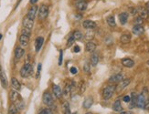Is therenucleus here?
Returning <instances> with one entry per match:
<instances>
[{
  "mask_svg": "<svg viewBox=\"0 0 149 114\" xmlns=\"http://www.w3.org/2000/svg\"><path fill=\"white\" fill-rule=\"evenodd\" d=\"M116 90V87L115 85H109V86H106L105 88L103 89V99L107 101V99H110L111 98L113 97L114 95V91Z\"/></svg>",
  "mask_w": 149,
  "mask_h": 114,
  "instance_id": "nucleus-1",
  "label": "nucleus"
},
{
  "mask_svg": "<svg viewBox=\"0 0 149 114\" xmlns=\"http://www.w3.org/2000/svg\"><path fill=\"white\" fill-rule=\"evenodd\" d=\"M33 73V67L31 66V64L26 63L24 66L22 67V68L20 69V76L22 78H29V76H31Z\"/></svg>",
  "mask_w": 149,
  "mask_h": 114,
  "instance_id": "nucleus-2",
  "label": "nucleus"
},
{
  "mask_svg": "<svg viewBox=\"0 0 149 114\" xmlns=\"http://www.w3.org/2000/svg\"><path fill=\"white\" fill-rule=\"evenodd\" d=\"M48 15V7L46 5H41L39 9V18L40 19H45Z\"/></svg>",
  "mask_w": 149,
  "mask_h": 114,
  "instance_id": "nucleus-3",
  "label": "nucleus"
},
{
  "mask_svg": "<svg viewBox=\"0 0 149 114\" xmlns=\"http://www.w3.org/2000/svg\"><path fill=\"white\" fill-rule=\"evenodd\" d=\"M42 101H43L44 104L48 106V107H51V106L53 105V98L49 92H45L44 93L43 97H42Z\"/></svg>",
  "mask_w": 149,
  "mask_h": 114,
  "instance_id": "nucleus-4",
  "label": "nucleus"
},
{
  "mask_svg": "<svg viewBox=\"0 0 149 114\" xmlns=\"http://www.w3.org/2000/svg\"><path fill=\"white\" fill-rule=\"evenodd\" d=\"M145 96H146V95L141 93V94L138 95V97H137V103H136V106L138 108H140V109H145V102H146Z\"/></svg>",
  "mask_w": 149,
  "mask_h": 114,
  "instance_id": "nucleus-5",
  "label": "nucleus"
},
{
  "mask_svg": "<svg viewBox=\"0 0 149 114\" xmlns=\"http://www.w3.org/2000/svg\"><path fill=\"white\" fill-rule=\"evenodd\" d=\"M33 26H34V20L29 18L28 16H26V17L23 18V26L26 27V28L32 29Z\"/></svg>",
  "mask_w": 149,
  "mask_h": 114,
  "instance_id": "nucleus-6",
  "label": "nucleus"
},
{
  "mask_svg": "<svg viewBox=\"0 0 149 114\" xmlns=\"http://www.w3.org/2000/svg\"><path fill=\"white\" fill-rule=\"evenodd\" d=\"M123 74L117 73V74L113 75L112 77L109 79V81H110V82H112V83H120V82L123 80Z\"/></svg>",
  "mask_w": 149,
  "mask_h": 114,
  "instance_id": "nucleus-7",
  "label": "nucleus"
},
{
  "mask_svg": "<svg viewBox=\"0 0 149 114\" xmlns=\"http://www.w3.org/2000/svg\"><path fill=\"white\" fill-rule=\"evenodd\" d=\"M82 26H83L85 29H93L96 27V23L92 20H85L82 22Z\"/></svg>",
  "mask_w": 149,
  "mask_h": 114,
  "instance_id": "nucleus-8",
  "label": "nucleus"
},
{
  "mask_svg": "<svg viewBox=\"0 0 149 114\" xmlns=\"http://www.w3.org/2000/svg\"><path fill=\"white\" fill-rule=\"evenodd\" d=\"M138 10V14H139V17L142 18L143 19H147L149 17V14H148V11H147V9L144 7H139L137 8Z\"/></svg>",
  "mask_w": 149,
  "mask_h": 114,
  "instance_id": "nucleus-9",
  "label": "nucleus"
},
{
  "mask_svg": "<svg viewBox=\"0 0 149 114\" xmlns=\"http://www.w3.org/2000/svg\"><path fill=\"white\" fill-rule=\"evenodd\" d=\"M37 12H38V7L34 5V6H32V7H31L29 9V11H28V14H27V16H28L29 18H31V19L34 20L36 15H37Z\"/></svg>",
  "mask_w": 149,
  "mask_h": 114,
  "instance_id": "nucleus-10",
  "label": "nucleus"
},
{
  "mask_svg": "<svg viewBox=\"0 0 149 114\" xmlns=\"http://www.w3.org/2000/svg\"><path fill=\"white\" fill-rule=\"evenodd\" d=\"M132 31H133V33H134V35L140 36L145 32V28H144V26H141V25H135V26L133 27Z\"/></svg>",
  "mask_w": 149,
  "mask_h": 114,
  "instance_id": "nucleus-11",
  "label": "nucleus"
},
{
  "mask_svg": "<svg viewBox=\"0 0 149 114\" xmlns=\"http://www.w3.org/2000/svg\"><path fill=\"white\" fill-rule=\"evenodd\" d=\"M29 37L30 36L24 35V34H21L19 37V43L22 47H27L29 43Z\"/></svg>",
  "mask_w": 149,
  "mask_h": 114,
  "instance_id": "nucleus-12",
  "label": "nucleus"
},
{
  "mask_svg": "<svg viewBox=\"0 0 149 114\" xmlns=\"http://www.w3.org/2000/svg\"><path fill=\"white\" fill-rule=\"evenodd\" d=\"M52 91H53V94L55 95V97L58 98V99H60V98L62 97V91H61V89L59 88V86L53 85L52 86Z\"/></svg>",
  "mask_w": 149,
  "mask_h": 114,
  "instance_id": "nucleus-13",
  "label": "nucleus"
},
{
  "mask_svg": "<svg viewBox=\"0 0 149 114\" xmlns=\"http://www.w3.org/2000/svg\"><path fill=\"white\" fill-rule=\"evenodd\" d=\"M122 64H123V66H125V68H133L134 66V61L131 59L125 58V59H122Z\"/></svg>",
  "mask_w": 149,
  "mask_h": 114,
  "instance_id": "nucleus-14",
  "label": "nucleus"
},
{
  "mask_svg": "<svg viewBox=\"0 0 149 114\" xmlns=\"http://www.w3.org/2000/svg\"><path fill=\"white\" fill-rule=\"evenodd\" d=\"M9 98H10V101L13 103H16L18 99H20L19 94L16 90H11L10 93H9Z\"/></svg>",
  "mask_w": 149,
  "mask_h": 114,
  "instance_id": "nucleus-15",
  "label": "nucleus"
},
{
  "mask_svg": "<svg viewBox=\"0 0 149 114\" xmlns=\"http://www.w3.org/2000/svg\"><path fill=\"white\" fill-rule=\"evenodd\" d=\"M0 80H1V84H2L3 88H7V77H6V74L5 72L2 70L1 67H0Z\"/></svg>",
  "mask_w": 149,
  "mask_h": 114,
  "instance_id": "nucleus-16",
  "label": "nucleus"
},
{
  "mask_svg": "<svg viewBox=\"0 0 149 114\" xmlns=\"http://www.w3.org/2000/svg\"><path fill=\"white\" fill-rule=\"evenodd\" d=\"M76 7L79 11L83 12V11H85L86 9H87L88 3L86 2V1H80V2H78L76 4Z\"/></svg>",
  "mask_w": 149,
  "mask_h": 114,
  "instance_id": "nucleus-17",
  "label": "nucleus"
},
{
  "mask_svg": "<svg viewBox=\"0 0 149 114\" xmlns=\"http://www.w3.org/2000/svg\"><path fill=\"white\" fill-rule=\"evenodd\" d=\"M43 43H44V38L42 37H39L37 39H36V42H35L36 52H39V51L40 50V48H41Z\"/></svg>",
  "mask_w": 149,
  "mask_h": 114,
  "instance_id": "nucleus-18",
  "label": "nucleus"
},
{
  "mask_svg": "<svg viewBox=\"0 0 149 114\" xmlns=\"http://www.w3.org/2000/svg\"><path fill=\"white\" fill-rule=\"evenodd\" d=\"M92 103H93V99H92V97H88V98H86L83 101L82 107H83L84 109H90V108L92 107Z\"/></svg>",
  "mask_w": 149,
  "mask_h": 114,
  "instance_id": "nucleus-19",
  "label": "nucleus"
},
{
  "mask_svg": "<svg viewBox=\"0 0 149 114\" xmlns=\"http://www.w3.org/2000/svg\"><path fill=\"white\" fill-rule=\"evenodd\" d=\"M85 49L87 52H93L96 49V44L92 41H88V43L86 44Z\"/></svg>",
  "mask_w": 149,
  "mask_h": 114,
  "instance_id": "nucleus-20",
  "label": "nucleus"
},
{
  "mask_svg": "<svg viewBox=\"0 0 149 114\" xmlns=\"http://www.w3.org/2000/svg\"><path fill=\"white\" fill-rule=\"evenodd\" d=\"M128 17H129V15H128V13H126V12L121 13L120 15H119V19H120L121 24L122 25L126 24V23H127V20H128Z\"/></svg>",
  "mask_w": 149,
  "mask_h": 114,
  "instance_id": "nucleus-21",
  "label": "nucleus"
},
{
  "mask_svg": "<svg viewBox=\"0 0 149 114\" xmlns=\"http://www.w3.org/2000/svg\"><path fill=\"white\" fill-rule=\"evenodd\" d=\"M24 53H25V51H24V49L22 48H17L15 49V58L17 59H20L22 57H23V55H24Z\"/></svg>",
  "mask_w": 149,
  "mask_h": 114,
  "instance_id": "nucleus-22",
  "label": "nucleus"
},
{
  "mask_svg": "<svg viewBox=\"0 0 149 114\" xmlns=\"http://www.w3.org/2000/svg\"><path fill=\"white\" fill-rule=\"evenodd\" d=\"M11 84H12V87H13L14 90H20V89H21V85H20L19 81L16 79V78H12L11 79Z\"/></svg>",
  "mask_w": 149,
  "mask_h": 114,
  "instance_id": "nucleus-23",
  "label": "nucleus"
},
{
  "mask_svg": "<svg viewBox=\"0 0 149 114\" xmlns=\"http://www.w3.org/2000/svg\"><path fill=\"white\" fill-rule=\"evenodd\" d=\"M113 110L116 112L123 111V107H122V104H121L120 101H116L114 103V105H113Z\"/></svg>",
  "mask_w": 149,
  "mask_h": 114,
  "instance_id": "nucleus-24",
  "label": "nucleus"
},
{
  "mask_svg": "<svg viewBox=\"0 0 149 114\" xmlns=\"http://www.w3.org/2000/svg\"><path fill=\"white\" fill-rule=\"evenodd\" d=\"M120 41L123 44H128L131 41V36L129 34H123L120 37Z\"/></svg>",
  "mask_w": 149,
  "mask_h": 114,
  "instance_id": "nucleus-25",
  "label": "nucleus"
},
{
  "mask_svg": "<svg viewBox=\"0 0 149 114\" xmlns=\"http://www.w3.org/2000/svg\"><path fill=\"white\" fill-rule=\"evenodd\" d=\"M132 96H131V105H130V109H132V108H134L136 106V103H137V97H138V95L136 94V93H134V92H133L132 93Z\"/></svg>",
  "mask_w": 149,
  "mask_h": 114,
  "instance_id": "nucleus-26",
  "label": "nucleus"
},
{
  "mask_svg": "<svg viewBox=\"0 0 149 114\" xmlns=\"http://www.w3.org/2000/svg\"><path fill=\"white\" fill-rule=\"evenodd\" d=\"M99 62V55L97 53H92V55L91 56V64L94 67L96 66Z\"/></svg>",
  "mask_w": 149,
  "mask_h": 114,
  "instance_id": "nucleus-27",
  "label": "nucleus"
},
{
  "mask_svg": "<svg viewBox=\"0 0 149 114\" xmlns=\"http://www.w3.org/2000/svg\"><path fill=\"white\" fill-rule=\"evenodd\" d=\"M106 22L110 26H116V22H115V18L114 16H109L106 18Z\"/></svg>",
  "mask_w": 149,
  "mask_h": 114,
  "instance_id": "nucleus-28",
  "label": "nucleus"
},
{
  "mask_svg": "<svg viewBox=\"0 0 149 114\" xmlns=\"http://www.w3.org/2000/svg\"><path fill=\"white\" fill-rule=\"evenodd\" d=\"M130 82H131V80H130L129 79H123V80L120 82V84H119V90H123L125 87H127V86L129 85Z\"/></svg>",
  "mask_w": 149,
  "mask_h": 114,
  "instance_id": "nucleus-29",
  "label": "nucleus"
},
{
  "mask_svg": "<svg viewBox=\"0 0 149 114\" xmlns=\"http://www.w3.org/2000/svg\"><path fill=\"white\" fill-rule=\"evenodd\" d=\"M62 110H63L64 114H70V104H69L68 101H65V102L62 104Z\"/></svg>",
  "mask_w": 149,
  "mask_h": 114,
  "instance_id": "nucleus-30",
  "label": "nucleus"
},
{
  "mask_svg": "<svg viewBox=\"0 0 149 114\" xmlns=\"http://www.w3.org/2000/svg\"><path fill=\"white\" fill-rule=\"evenodd\" d=\"M70 92H71V86H70V84H67V85L65 86L64 90H63L64 96L68 98V97L70 95Z\"/></svg>",
  "mask_w": 149,
  "mask_h": 114,
  "instance_id": "nucleus-31",
  "label": "nucleus"
},
{
  "mask_svg": "<svg viewBox=\"0 0 149 114\" xmlns=\"http://www.w3.org/2000/svg\"><path fill=\"white\" fill-rule=\"evenodd\" d=\"M72 36H73V37H74L75 40H81V38L83 37V35H82V33H81V31H79V30L74 31V32L72 33Z\"/></svg>",
  "mask_w": 149,
  "mask_h": 114,
  "instance_id": "nucleus-32",
  "label": "nucleus"
},
{
  "mask_svg": "<svg viewBox=\"0 0 149 114\" xmlns=\"http://www.w3.org/2000/svg\"><path fill=\"white\" fill-rule=\"evenodd\" d=\"M93 37H94V32L92 31V29H89L87 31V33L85 34V38L87 40H89V41H91L93 38Z\"/></svg>",
  "mask_w": 149,
  "mask_h": 114,
  "instance_id": "nucleus-33",
  "label": "nucleus"
},
{
  "mask_svg": "<svg viewBox=\"0 0 149 114\" xmlns=\"http://www.w3.org/2000/svg\"><path fill=\"white\" fill-rule=\"evenodd\" d=\"M18 109L15 104H12V105L9 107L8 114H16V113H18Z\"/></svg>",
  "mask_w": 149,
  "mask_h": 114,
  "instance_id": "nucleus-34",
  "label": "nucleus"
},
{
  "mask_svg": "<svg viewBox=\"0 0 149 114\" xmlns=\"http://www.w3.org/2000/svg\"><path fill=\"white\" fill-rule=\"evenodd\" d=\"M39 114H53V111L51 109H42Z\"/></svg>",
  "mask_w": 149,
  "mask_h": 114,
  "instance_id": "nucleus-35",
  "label": "nucleus"
},
{
  "mask_svg": "<svg viewBox=\"0 0 149 114\" xmlns=\"http://www.w3.org/2000/svg\"><path fill=\"white\" fill-rule=\"evenodd\" d=\"M83 71L85 73H89L90 72V64L88 63V62H85L83 65Z\"/></svg>",
  "mask_w": 149,
  "mask_h": 114,
  "instance_id": "nucleus-36",
  "label": "nucleus"
},
{
  "mask_svg": "<svg viewBox=\"0 0 149 114\" xmlns=\"http://www.w3.org/2000/svg\"><path fill=\"white\" fill-rule=\"evenodd\" d=\"M143 22H144V19H143L142 18H140V17H137V18L134 19V23H135V25H141V26H142Z\"/></svg>",
  "mask_w": 149,
  "mask_h": 114,
  "instance_id": "nucleus-37",
  "label": "nucleus"
},
{
  "mask_svg": "<svg viewBox=\"0 0 149 114\" xmlns=\"http://www.w3.org/2000/svg\"><path fill=\"white\" fill-rule=\"evenodd\" d=\"M75 41V39H74V37H73V36L71 35L70 37H69V39H68V42H67V47H70V46H71V45L73 44V42Z\"/></svg>",
  "mask_w": 149,
  "mask_h": 114,
  "instance_id": "nucleus-38",
  "label": "nucleus"
},
{
  "mask_svg": "<svg viewBox=\"0 0 149 114\" xmlns=\"http://www.w3.org/2000/svg\"><path fill=\"white\" fill-rule=\"evenodd\" d=\"M129 13L131 14V15L134 16V15H136V14L138 13V10H137L136 7H130L129 8Z\"/></svg>",
  "mask_w": 149,
  "mask_h": 114,
  "instance_id": "nucleus-39",
  "label": "nucleus"
},
{
  "mask_svg": "<svg viewBox=\"0 0 149 114\" xmlns=\"http://www.w3.org/2000/svg\"><path fill=\"white\" fill-rule=\"evenodd\" d=\"M22 34H24V35H28V36H30L31 29H29V28H26V27H24V29L22 30Z\"/></svg>",
  "mask_w": 149,
  "mask_h": 114,
  "instance_id": "nucleus-40",
  "label": "nucleus"
},
{
  "mask_svg": "<svg viewBox=\"0 0 149 114\" xmlns=\"http://www.w3.org/2000/svg\"><path fill=\"white\" fill-rule=\"evenodd\" d=\"M62 58H63V51L60 50L59 51V65L60 66L62 63Z\"/></svg>",
  "mask_w": 149,
  "mask_h": 114,
  "instance_id": "nucleus-41",
  "label": "nucleus"
},
{
  "mask_svg": "<svg viewBox=\"0 0 149 114\" xmlns=\"http://www.w3.org/2000/svg\"><path fill=\"white\" fill-rule=\"evenodd\" d=\"M123 101H125V102H126V103L130 102V101H131V97L128 96V95H126V96H125L123 98Z\"/></svg>",
  "mask_w": 149,
  "mask_h": 114,
  "instance_id": "nucleus-42",
  "label": "nucleus"
},
{
  "mask_svg": "<svg viewBox=\"0 0 149 114\" xmlns=\"http://www.w3.org/2000/svg\"><path fill=\"white\" fill-rule=\"evenodd\" d=\"M41 64H39L38 65V71H37V78H39V76H40V70H41Z\"/></svg>",
  "mask_w": 149,
  "mask_h": 114,
  "instance_id": "nucleus-43",
  "label": "nucleus"
},
{
  "mask_svg": "<svg viewBox=\"0 0 149 114\" xmlns=\"http://www.w3.org/2000/svg\"><path fill=\"white\" fill-rule=\"evenodd\" d=\"M70 73H71V74L75 75V74L77 73V68H74V67H72V68H70Z\"/></svg>",
  "mask_w": 149,
  "mask_h": 114,
  "instance_id": "nucleus-44",
  "label": "nucleus"
},
{
  "mask_svg": "<svg viewBox=\"0 0 149 114\" xmlns=\"http://www.w3.org/2000/svg\"><path fill=\"white\" fill-rule=\"evenodd\" d=\"M73 50H74L75 53H78V52H80V51H81V48H80L79 46H75Z\"/></svg>",
  "mask_w": 149,
  "mask_h": 114,
  "instance_id": "nucleus-45",
  "label": "nucleus"
},
{
  "mask_svg": "<svg viewBox=\"0 0 149 114\" xmlns=\"http://www.w3.org/2000/svg\"><path fill=\"white\" fill-rule=\"evenodd\" d=\"M120 114H134V113L131 112V111H122Z\"/></svg>",
  "mask_w": 149,
  "mask_h": 114,
  "instance_id": "nucleus-46",
  "label": "nucleus"
},
{
  "mask_svg": "<svg viewBox=\"0 0 149 114\" xmlns=\"http://www.w3.org/2000/svg\"><path fill=\"white\" fill-rule=\"evenodd\" d=\"M38 2V0H30V3L32 5H34V4H36V3Z\"/></svg>",
  "mask_w": 149,
  "mask_h": 114,
  "instance_id": "nucleus-47",
  "label": "nucleus"
},
{
  "mask_svg": "<svg viewBox=\"0 0 149 114\" xmlns=\"http://www.w3.org/2000/svg\"><path fill=\"white\" fill-rule=\"evenodd\" d=\"M146 9H147V11H148V14H149V2L146 4Z\"/></svg>",
  "mask_w": 149,
  "mask_h": 114,
  "instance_id": "nucleus-48",
  "label": "nucleus"
},
{
  "mask_svg": "<svg viewBox=\"0 0 149 114\" xmlns=\"http://www.w3.org/2000/svg\"><path fill=\"white\" fill-rule=\"evenodd\" d=\"M1 38H2V35L0 34V40H1Z\"/></svg>",
  "mask_w": 149,
  "mask_h": 114,
  "instance_id": "nucleus-49",
  "label": "nucleus"
},
{
  "mask_svg": "<svg viewBox=\"0 0 149 114\" xmlns=\"http://www.w3.org/2000/svg\"><path fill=\"white\" fill-rule=\"evenodd\" d=\"M72 114H78V112H73Z\"/></svg>",
  "mask_w": 149,
  "mask_h": 114,
  "instance_id": "nucleus-50",
  "label": "nucleus"
},
{
  "mask_svg": "<svg viewBox=\"0 0 149 114\" xmlns=\"http://www.w3.org/2000/svg\"><path fill=\"white\" fill-rule=\"evenodd\" d=\"M147 65H148V66H149V60H148V61H147Z\"/></svg>",
  "mask_w": 149,
  "mask_h": 114,
  "instance_id": "nucleus-51",
  "label": "nucleus"
},
{
  "mask_svg": "<svg viewBox=\"0 0 149 114\" xmlns=\"http://www.w3.org/2000/svg\"><path fill=\"white\" fill-rule=\"evenodd\" d=\"M86 114H92V113H91V112H88V113H86Z\"/></svg>",
  "mask_w": 149,
  "mask_h": 114,
  "instance_id": "nucleus-52",
  "label": "nucleus"
},
{
  "mask_svg": "<svg viewBox=\"0 0 149 114\" xmlns=\"http://www.w3.org/2000/svg\"><path fill=\"white\" fill-rule=\"evenodd\" d=\"M148 52H149V49H148Z\"/></svg>",
  "mask_w": 149,
  "mask_h": 114,
  "instance_id": "nucleus-53",
  "label": "nucleus"
}]
</instances>
